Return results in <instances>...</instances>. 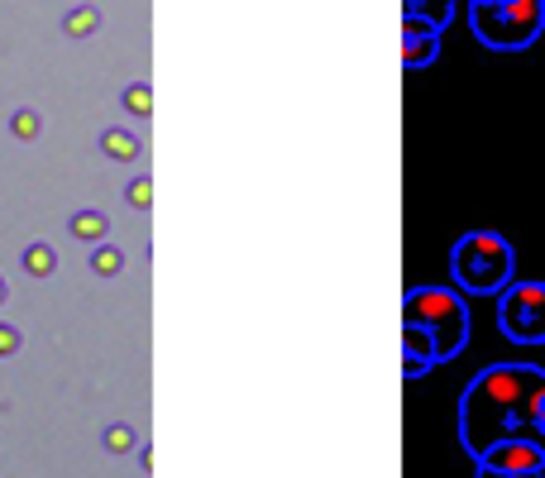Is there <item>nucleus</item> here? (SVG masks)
Returning <instances> with one entry per match:
<instances>
[{
	"mask_svg": "<svg viewBox=\"0 0 545 478\" xmlns=\"http://www.w3.org/2000/svg\"><path fill=\"white\" fill-rule=\"evenodd\" d=\"M479 478H545V469H488V464H479Z\"/></svg>",
	"mask_w": 545,
	"mask_h": 478,
	"instance_id": "19",
	"label": "nucleus"
},
{
	"mask_svg": "<svg viewBox=\"0 0 545 478\" xmlns=\"http://www.w3.org/2000/svg\"><path fill=\"white\" fill-rule=\"evenodd\" d=\"M53 268H58V249L53 244H29L24 249V273L29 278H53Z\"/></svg>",
	"mask_w": 545,
	"mask_h": 478,
	"instance_id": "13",
	"label": "nucleus"
},
{
	"mask_svg": "<svg viewBox=\"0 0 545 478\" xmlns=\"http://www.w3.org/2000/svg\"><path fill=\"white\" fill-rule=\"evenodd\" d=\"M545 369L536 364H488L459 397V440L474 459H483L502 440H541Z\"/></svg>",
	"mask_w": 545,
	"mask_h": 478,
	"instance_id": "1",
	"label": "nucleus"
},
{
	"mask_svg": "<svg viewBox=\"0 0 545 478\" xmlns=\"http://www.w3.org/2000/svg\"><path fill=\"white\" fill-rule=\"evenodd\" d=\"M450 268H455V287L459 292H474V297H488V292H502L512 283V244L498 235V230H469V235L455 244L450 254Z\"/></svg>",
	"mask_w": 545,
	"mask_h": 478,
	"instance_id": "3",
	"label": "nucleus"
},
{
	"mask_svg": "<svg viewBox=\"0 0 545 478\" xmlns=\"http://www.w3.org/2000/svg\"><path fill=\"white\" fill-rule=\"evenodd\" d=\"M541 440H545V402H541Z\"/></svg>",
	"mask_w": 545,
	"mask_h": 478,
	"instance_id": "21",
	"label": "nucleus"
},
{
	"mask_svg": "<svg viewBox=\"0 0 545 478\" xmlns=\"http://www.w3.org/2000/svg\"><path fill=\"white\" fill-rule=\"evenodd\" d=\"M498 326L512 345H545V283H507L498 302Z\"/></svg>",
	"mask_w": 545,
	"mask_h": 478,
	"instance_id": "5",
	"label": "nucleus"
},
{
	"mask_svg": "<svg viewBox=\"0 0 545 478\" xmlns=\"http://www.w3.org/2000/svg\"><path fill=\"white\" fill-rule=\"evenodd\" d=\"M469 24H474L479 44L498 48V53H517V48L541 39L545 0H474Z\"/></svg>",
	"mask_w": 545,
	"mask_h": 478,
	"instance_id": "4",
	"label": "nucleus"
},
{
	"mask_svg": "<svg viewBox=\"0 0 545 478\" xmlns=\"http://www.w3.org/2000/svg\"><path fill=\"white\" fill-rule=\"evenodd\" d=\"M134 440H139V435H134V426H125V421L106 426V450H110V455H130Z\"/></svg>",
	"mask_w": 545,
	"mask_h": 478,
	"instance_id": "15",
	"label": "nucleus"
},
{
	"mask_svg": "<svg viewBox=\"0 0 545 478\" xmlns=\"http://www.w3.org/2000/svg\"><path fill=\"white\" fill-rule=\"evenodd\" d=\"M24 345V335H20V326H10V321H0V359L5 354H15V349Z\"/></svg>",
	"mask_w": 545,
	"mask_h": 478,
	"instance_id": "18",
	"label": "nucleus"
},
{
	"mask_svg": "<svg viewBox=\"0 0 545 478\" xmlns=\"http://www.w3.org/2000/svg\"><path fill=\"white\" fill-rule=\"evenodd\" d=\"M479 464H488V469H545V445H531V440H502V445H493Z\"/></svg>",
	"mask_w": 545,
	"mask_h": 478,
	"instance_id": "8",
	"label": "nucleus"
},
{
	"mask_svg": "<svg viewBox=\"0 0 545 478\" xmlns=\"http://www.w3.org/2000/svg\"><path fill=\"white\" fill-rule=\"evenodd\" d=\"M120 101H125V110H130V115H149V110H153V91L144 87V82H134V87H125V96H120Z\"/></svg>",
	"mask_w": 545,
	"mask_h": 478,
	"instance_id": "17",
	"label": "nucleus"
},
{
	"mask_svg": "<svg viewBox=\"0 0 545 478\" xmlns=\"http://www.w3.org/2000/svg\"><path fill=\"white\" fill-rule=\"evenodd\" d=\"M436 364H440L436 340L421 326H402V373H407V378H421V373H431Z\"/></svg>",
	"mask_w": 545,
	"mask_h": 478,
	"instance_id": "6",
	"label": "nucleus"
},
{
	"mask_svg": "<svg viewBox=\"0 0 545 478\" xmlns=\"http://www.w3.org/2000/svg\"><path fill=\"white\" fill-rule=\"evenodd\" d=\"M10 130H15V139H39V130H44V120H39V110H15L10 115Z\"/></svg>",
	"mask_w": 545,
	"mask_h": 478,
	"instance_id": "16",
	"label": "nucleus"
},
{
	"mask_svg": "<svg viewBox=\"0 0 545 478\" xmlns=\"http://www.w3.org/2000/svg\"><path fill=\"white\" fill-rule=\"evenodd\" d=\"M402 20H426L436 29H445L455 20V0H402Z\"/></svg>",
	"mask_w": 545,
	"mask_h": 478,
	"instance_id": "9",
	"label": "nucleus"
},
{
	"mask_svg": "<svg viewBox=\"0 0 545 478\" xmlns=\"http://www.w3.org/2000/svg\"><path fill=\"white\" fill-rule=\"evenodd\" d=\"M101 149H106V158H115V163H134L139 158V134H130V130H106L101 134Z\"/></svg>",
	"mask_w": 545,
	"mask_h": 478,
	"instance_id": "10",
	"label": "nucleus"
},
{
	"mask_svg": "<svg viewBox=\"0 0 545 478\" xmlns=\"http://www.w3.org/2000/svg\"><path fill=\"white\" fill-rule=\"evenodd\" d=\"M67 230H72L77 239H87V244H101L106 230H110V216L106 211H77V216L67 220Z\"/></svg>",
	"mask_w": 545,
	"mask_h": 478,
	"instance_id": "11",
	"label": "nucleus"
},
{
	"mask_svg": "<svg viewBox=\"0 0 545 478\" xmlns=\"http://www.w3.org/2000/svg\"><path fill=\"white\" fill-rule=\"evenodd\" d=\"M63 29L72 34V39H87V34L101 29V10H96V5H77V10H67Z\"/></svg>",
	"mask_w": 545,
	"mask_h": 478,
	"instance_id": "14",
	"label": "nucleus"
},
{
	"mask_svg": "<svg viewBox=\"0 0 545 478\" xmlns=\"http://www.w3.org/2000/svg\"><path fill=\"white\" fill-rule=\"evenodd\" d=\"M440 53V29L426 20H402V63L426 67Z\"/></svg>",
	"mask_w": 545,
	"mask_h": 478,
	"instance_id": "7",
	"label": "nucleus"
},
{
	"mask_svg": "<svg viewBox=\"0 0 545 478\" xmlns=\"http://www.w3.org/2000/svg\"><path fill=\"white\" fill-rule=\"evenodd\" d=\"M402 326H421L436 340L440 359H455L459 349L469 345V302L459 287H412L402 297Z\"/></svg>",
	"mask_w": 545,
	"mask_h": 478,
	"instance_id": "2",
	"label": "nucleus"
},
{
	"mask_svg": "<svg viewBox=\"0 0 545 478\" xmlns=\"http://www.w3.org/2000/svg\"><path fill=\"white\" fill-rule=\"evenodd\" d=\"M87 263H91V273H96V278H115V273L125 268V249L101 239V244H91V259Z\"/></svg>",
	"mask_w": 545,
	"mask_h": 478,
	"instance_id": "12",
	"label": "nucleus"
},
{
	"mask_svg": "<svg viewBox=\"0 0 545 478\" xmlns=\"http://www.w3.org/2000/svg\"><path fill=\"white\" fill-rule=\"evenodd\" d=\"M125 196H130L134 206H149V201H153V182H149V177H134L130 187H125Z\"/></svg>",
	"mask_w": 545,
	"mask_h": 478,
	"instance_id": "20",
	"label": "nucleus"
},
{
	"mask_svg": "<svg viewBox=\"0 0 545 478\" xmlns=\"http://www.w3.org/2000/svg\"><path fill=\"white\" fill-rule=\"evenodd\" d=\"M0 302H5V278H0Z\"/></svg>",
	"mask_w": 545,
	"mask_h": 478,
	"instance_id": "22",
	"label": "nucleus"
}]
</instances>
